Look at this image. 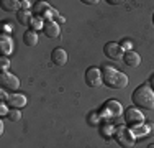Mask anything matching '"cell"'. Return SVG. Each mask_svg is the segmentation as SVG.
I'll use <instances>...</instances> for the list:
<instances>
[{
    "instance_id": "cell-10",
    "label": "cell",
    "mask_w": 154,
    "mask_h": 148,
    "mask_svg": "<svg viewBox=\"0 0 154 148\" xmlns=\"http://www.w3.org/2000/svg\"><path fill=\"white\" fill-rule=\"evenodd\" d=\"M43 33L48 36V38H59L61 35V28H59V23L56 20H48L45 21V27H43Z\"/></svg>"
},
{
    "instance_id": "cell-3",
    "label": "cell",
    "mask_w": 154,
    "mask_h": 148,
    "mask_svg": "<svg viewBox=\"0 0 154 148\" xmlns=\"http://www.w3.org/2000/svg\"><path fill=\"white\" fill-rule=\"evenodd\" d=\"M113 138H115V142L123 148H133L134 143H136V135H134L133 130H131L130 127H126V125L116 127L115 132H113Z\"/></svg>"
},
{
    "instance_id": "cell-19",
    "label": "cell",
    "mask_w": 154,
    "mask_h": 148,
    "mask_svg": "<svg viewBox=\"0 0 154 148\" xmlns=\"http://www.w3.org/2000/svg\"><path fill=\"white\" fill-rule=\"evenodd\" d=\"M10 118V122H20L21 120V110H15V109H12L8 112V115H7Z\"/></svg>"
},
{
    "instance_id": "cell-12",
    "label": "cell",
    "mask_w": 154,
    "mask_h": 148,
    "mask_svg": "<svg viewBox=\"0 0 154 148\" xmlns=\"http://www.w3.org/2000/svg\"><path fill=\"white\" fill-rule=\"evenodd\" d=\"M0 53H2V56H7V58L13 53V40L5 33L0 36Z\"/></svg>"
},
{
    "instance_id": "cell-33",
    "label": "cell",
    "mask_w": 154,
    "mask_h": 148,
    "mask_svg": "<svg viewBox=\"0 0 154 148\" xmlns=\"http://www.w3.org/2000/svg\"><path fill=\"white\" fill-rule=\"evenodd\" d=\"M148 148H154V143H151V145H149Z\"/></svg>"
},
{
    "instance_id": "cell-32",
    "label": "cell",
    "mask_w": 154,
    "mask_h": 148,
    "mask_svg": "<svg viewBox=\"0 0 154 148\" xmlns=\"http://www.w3.org/2000/svg\"><path fill=\"white\" fill-rule=\"evenodd\" d=\"M0 133H3V120H0Z\"/></svg>"
},
{
    "instance_id": "cell-18",
    "label": "cell",
    "mask_w": 154,
    "mask_h": 148,
    "mask_svg": "<svg viewBox=\"0 0 154 148\" xmlns=\"http://www.w3.org/2000/svg\"><path fill=\"white\" fill-rule=\"evenodd\" d=\"M43 27H45V20L39 17H33L31 23H30V30H33V31H38V30H43Z\"/></svg>"
},
{
    "instance_id": "cell-28",
    "label": "cell",
    "mask_w": 154,
    "mask_h": 148,
    "mask_svg": "<svg viewBox=\"0 0 154 148\" xmlns=\"http://www.w3.org/2000/svg\"><path fill=\"white\" fill-rule=\"evenodd\" d=\"M54 18L57 20V23H64V21H66V18H64V17H61V15L57 13V12H56V17H54Z\"/></svg>"
},
{
    "instance_id": "cell-5",
    "label": "cell",
    "mask_w": 154,
    "mask_h": 148,
    "mask_svg": "<svg viewBox=\"0 0 154 148\" xmlns=\"http://www.w3.org/2000/svg\"><path fill=\"white\" fill-rule=\"evenodd\" d=\"M125 110H123L122 104L118 101H115V99H110V101L103 104V107H102V110L98 114H100V117H118Z\"/></svg>"
},
{
    "instance_id": "cell-16",
    "label": "cell",
    "mask_w": 154,
    "mask_h": 148,
    "mask_svg": "<svg viewBox=\"0 0 154 148\" xmlns=\"http://www.w3.org/2000/svg\"><path fill=\"white\" fill-rule=\"evenodd\" d=\"M17 20L20 25H23V27H30L33 17H31V12L30 10H20V12L17 13Z\"/></svg>"
},
{
    "instance_id": "cell-13",
    "label": "cell",
    "mask_w": 154,
    "mask_h": 148,
    "mask_svg": "<svg viewBox=\"0 0 154 148\" xmlns=\"http://www.w3.org/2000/svg\"><path fill=\"white\" fill-rule=\"evenodd\" d=\"M123 63L128 66V68H138V66L141 64V56L133 50L126 51V53L123 54Z\"/></svg>"
},
{
    "instance_id": "cell-24",
    "label": "cell",
    "mask_w": 154,
    "mask_h": 148,
    "mask_svg": "<svg viewBox=\"0 0 154 148\" xmlns=\"http://www.w3.org/2000/svg\"><path fill=\"white\" fill-rule=\"evenodd\" d=\"M8 109H10V107L7 105L5 102H2V104H0V114H2V115H8V112H10Z\"/></svg>"
},
{
    "instance_id": "cell-25",
    "label": "cell",
    "mask_w": 154,
    "mask_h": 148,
    "mask_svg": "<svg viewBox=\"0 0 154 148\" xmlns=\"http://www.w3.org/2000/svg\"><path fill=\"white\" fill-rule=\"evenodd\" d=\"M31 3L33 2H30V0H23V2H21V10H30Z\"/></svg>"
},
{
    "instance_id": "cell-30",
    "label": "cell",
    "mask_w": 154,
    "mask_h": 148,
    "mask_svg": "<svg viewBox=\"0 0 154 148\" xmlns=\"http://www.w3.org/2000/svg\"><path fill=\"white\" fill-rule=\"evenodd\" d=\"M110 5H120V3H123L122 0H108Z\"/></svg>"
},
{
    "instance_id": "cell-9",
    "label": "cell",
    "mask_w": 154,
    "mask_h": 148,
    "mask_svg": "<svg viewBox=\"0 0 154 148\" xmlns=\"http://www.w3.org/2000/svg\"><path fill=\"white\" fill-rule=\"evenodd\" d=\"M26 95L21 94V92H12V94H8V99H7V105L10 107V109H15V110H20L23 109L25 105H26Z\"/></svg>"
},
{
    "instance_id": "cell-2",
    "label": "cell",
    "mask_w": 154,
    "mask_h": 148,
    "mask_svg": "<svg viewBox=\"0 0 154 148\" xmlns=\"http://www.w3.org/2000/svg\"><path fill=\"white\" fill-rule=\"evenodd\" d=\"M133 104L138 109H144V110H154V91L151 89V86L148 84H143L134 89L133 95Z\"/></svg>"
},
{
    "instance_id": "cell-29",
    "label": "cell",
    "mask_w": 154,
    "mask_h": 148,
    "mask_svg": "<svg viewBox=\"0 0 154 148\" xmlns=\"http://www.w3.org/2000/svg\"><path fill=\"white\" fill-rule=\"evenodd\" d=\"M82 3H85V5H95V3H98L97 0H82Z\"/></svg>"
},
{
    "instance_id": "cell-23",
    "label": "cell",
    "mask_w": 154,
    "mask_h": 148,
    "mask_svg": "<svg viewBox=\"0 0 154 148\" xmlns=\"http://www.w3.org/2000/svg\"><path fill=\"white\" fill-rule=\"evenodd\" d=\"M120 46H122V50L125 51V53H126V51H131V46H133V43H131V40H123Z\"/></svg>"
},
{
    "instance_id": "cell-4",
    "label": "cell",
    "mask_w": 154,
    "mask_h": 148,
    "mask_svg": "<svg viewBox=\"0 0 154 148\" xmlns=\"http://www.w3.org/2000/svg\"><path fill=\"white\" fill-rule=\"evenodd\" d=\"M123 115H125L126 127H130L131 130H134V128H138V127L146 124V118L138 107H128V109H125Z\"/></svg>"
},
{
    "instance_id": "cell-27",
    "label": "cell",
    "mask_w": 154,
    "mask_h": 148,
    "mask_svg": "<svg viewBox=\"0 0 154 148\" xmlns=\"http://www.w3.org/2000/svg\"><path fill=\"white\" fill-rule=\"evenodd\" d=\"M0 97H2V102H7V99H8V94H7L5 89H2V92H0Z\"/></svg>"
},
{
    "instance_id": "cell-14",
    "label": "cell",
    "mask_w": 154,
    "mask_h": 148,
    "mask_svg": "<svg viewBox=\"0 0 154 148\" xmlns=\"http://www.w3.org/2000/svg\"><path fill=\"white\" fill-rule=\"evenodd\" d=\"M0 7H2V10H5V12H20V7H21V2H18V0H2L0 2Z\"/></svg>"
},
{
    "instance_id": "cell-8",
    "label": "cell",
    "mask_w": 154,
    "mask_h": 148,
    "mask_svg": "<svg viewBox=\"0 0 154 148\" xmlns=\"http://www.w3.org/2000/svg\"><path fill=\"white\" fill-rule=\"evenodd\" d=\"M85 84L89 87H98L103 84V79H102V71L98 68H95V66H92V68H89L85 71Z\"/></svg>"
},
{
    "instance_id": "cell-21",
    "label": "cell",
    "mask_w": 154,
    "mask_h": 148,
    "mask_svg": "<svg viewBox=\"0 0 154 148\" xmlns=\"http://www.w3.org/2000/svg\"><path fill=\"white\" fill-rule=\"evenodd\" d=\"M113 132H115V128H112L110 124H107L105 127H102V135H105V138H110V137L113 135Z\"/></svg>"
},
{
    "instance_id": "cell-11",
    "label": "cell",
    "mask_w": 154,
    "mask_h": 148,
    "mask_svg": "<svg viewBox=\"0 0 154 148\" xmlns=\"http://www.w3.org/2000/svg\"><path fill=\"white\" fill-rule=\"evenodd\" d=\"M67 51L62 50V48H54L53 53H51V61H53V64L56 66H64L66 63H67Z\"/></svg>"
},
{
    "instance_id": "cell-17",
    "label": "cell",
    "mask_w": 154,
    "mask_h": 148,
    "mask_svg": "<svg viewBox=\"0 0 154 148\" xmlns=\"http://www.w3.org/2000/svg\"><path fill=\"white\" fill-rule=\"evenodd\" d=\"M49 8H51V7L48 5L46 2H36V3H33V12H35V17H39V18H43V15H45Z\"/></svg>"
},
{
    "instance_id": "cell-20",
    "label": "cell",
    "mask_w": 154,
    "mask_h": 148,
    "mask_svg": "<svg viewBox=\"0 0 154 148\" xmlns=\"http://www.w3.org/2000/svg\"><path fill=\"white\" fill-rule=\"evenodd\" d=\"M0 69H2V72H8V69H10V59L7 58V56L0 58Z\"/></svg>"
},
{
    "instance_id": "cell-31",
    "label": "cell",
    "mask_w": 154,
    "mask_h": 148,
    "mask_svg": "<svg viewBox=\"0 0 154 148\" xmlns=\"http://www.w3.org/2000/svg\"><path fill=\"white\" fill-rule=\"evenodd\" d=\"M149 82H151V89L154 91V74H152L151 77H149Z\"/></svg>"
},
{
    "instance_id": "cell-15",
    "label": "cell",
    "mask_w": 154,
    "mask_h": 148,
    "mask_svg": "<svg viewBox=\"0 0 154 148\" xmlns=\"http://www.w3.org/2000/svg\"><path fill=\"white\" fill-rule=\"evenodd\" d=\"M23 43L26 46H36L38 44V33L33 31V30H26L23 33Z\"/></svg>"
},
{
    "instance_id": "cell-1",
    "label": "cell",
    "mask_w": 154,
    "mask_h": 148,
    "mask_svg": "<svg viewBox=\"0 0 154 148\" xmlns=\"http://www.w3.org/2000/svg\"><path fill=\"white\" fill-rule=\"evenodd\" d=\"M102 79H103L105 86L110 89H125L128 86V76L113 66L102 68Z\"/></svg>"
},
{
    "instance_id": "cell-6",
    "label": "cell",
    "mask_w": 154,
    "mask_h": 148,
    "mask_svg": "<svg viewBox=\"0 0 154 148\" xmlns=\"http://www.w3.org/2000/svg\"><path fill=\"white\" fill-rule=\"evenodd\" d=\"M0 86L5 91L10 92H17L18 87H20V79L12 72H2L0 74Z\"/></svg>"
},
{
    "instance_id": "cell-34",
    "label": "cell",
    "mask_w": 154,
    "mask_h": 148,
    "mask_svg": "<svg viewBox=\"0 0 154 148\" xmlns=\"http://www.w3.org/2000/svg\"><path fill=\"white\" fill-rule=\"evenodd\" d=\"M152 23H154V15H152Z\"/></svg>"
},
{
    "instance_id": "cell-7",
    "label": "cell",
    "mask_w": 154,
    "mask_h": 148,
    "mask_svg": "<svg viewBox=\"0 0 154 148\" xmlns=\"http://www.w3.org/2000/svg\"><path fill=\"white\" fill-rule=\"evenodd\" d=\"M103 53H105V56H107L108 59H112V61H118V59H123L125 51L122 50V46H120L118 43L108 41V43H105V46H103Z\"/></svg>"
},
{
    "instance_id": "cell-26",
    "label": "cell",
    "mask_w": 154,
    "mask_h": 148,
    "mask_svg": "<svg viewBox=\"0 0 154 148\" xmlns=\"http://www.w3.org/2000/svg\"><path fill=\"white\" fill-rule=\"evenodd\" d=\"M2 28H3V31H5V33H12V30H13V27H12V25H8V23H2Z\"/></svg>"
},
{
    "instance_id": "cell-22",
    "label": "cell",
    "mask_w": 154,
    "mask_h": 148,
    "mask_svg": "<svg viewBox=\"0 0 154 148\" xmlns=\"http://www.w3.org/2000/svg\"><path fill=\"white\" fill-rule=\"evenodd\" d=\"M98 117H100V114H98V112H92V114L89 115V122H90L92 125H97L98 122H100V118H98Z\"/></svg>"
}]
</instances>
